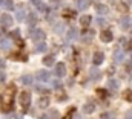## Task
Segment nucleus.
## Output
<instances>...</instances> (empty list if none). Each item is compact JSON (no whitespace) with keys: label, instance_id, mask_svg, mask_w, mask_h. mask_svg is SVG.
<instances>
[{"label":"nucleus","instance_id":"nucleus-27","mask_svg":"<svg viewBox=\"0 0 132 119\" xmlns=\"http://www.w3.org/2000/svg\"><path fill=\"white\" fill-rule=\"evenodd\" d=\"M63 17H65L66 20H74V18H75V11L66 9V11H65V14H63Z\"/></svg>","mask_w":132,"mask_h":119},{"label":"nucleus","instance_id":"nucleus-17","mask_svg":"<svg viewBox=\"0 0 132 119\" xmlns=\"http://www.w3.org/2000/svg\"><path fill=\"white\" fill-rule=\"evenodd\" d=\"M66 38L68 40H77L78 38V31L75 28H69L68 32H66Z\"/></svg>","mask_w":132,"mask_h":119},{"label":"nucleus","instance_id":"nucleus-49","mask_svg":"<svg viewBox=\"0 0 132 119\" xmlns=\"http://www.w3.org/2000/svg\"><path fill=\"white\" fill-rule=\"evenodd\" d=\"M131 60H132V58H131Z\"/></svg>","mask_w":132,"mask_h":119},{"label":"nucleus","instance_id":"nucleus-47","mask_svg":"<svg viewBox=\"0 0 132 119\" xmlns=\"http://www.w3.org/2000/svg\"><path fill=\"white\" fill-rule=\"evenodd\" d=\"M126 2H128V3H132V0H126Z\"/></svg>","mask_w":132,"mask_h":119},{"label":"nucleus","instance_id":"nucleus-4","mask_svg":"<svg viewBox=\"0 0 132 119\" xmlns=\"http://www.w3.org/2000/svg\"><path fill=\"white\" fill-rule=\"evenodd\" d=\"M54 73H55V76H59V78H63L66 76V64L65 63H55V66H54Z\"/></svg>","mask_w":132,"mask_h":119},{"label":"nucleus","instance_id":"nucleus-6","mask_svg":"<svg viewBox=\"0 0 132 119\" xmlns=\"http://www.w3.org/2000/svg\"><path fill=\"white\" fill-rule=\"evenodd\" d=\"M35 78H37L40 83H46V81L51 80V73H49L48 70H38V72L35 73Z\"/></svg>","mask_w":132,"mask_h":119},{"label":"nucleus","instance_id":"nucleus-29","mask_svg":"<svg viewBox=\"0 0 132 119\" xmlns=\"http://www.w3.org/2000/svg\"><path fill=\"white\" fill-rule=\"evenodd\" d=\"M100 119H117V118H115L114 112H104V113L100 115Z\"/></svg>","mask_w":132,"mask_h":119},{"label":"nucleus","instance_id":"nucleus-5","mask_svg":"<svg viewBox=\"0 0 132 119\" xmlns=\"http://www.w3.org/2000/svg\"><path fill=\"white\" fill-rule=\"evenodd\" d=\"M89 76H91V81H100L103 73L100 72V69H97V66H94L89 69Z\"/></svg>","mask_w":132,"mask_h":119},{"label":"nucleus","instance_id":"nucleus-1","mask_svg":"<svg viewBox=\"0 0 132 119\" xmlns=\"http://www.w3.org/2000/svg\"><path fill=\"white\" fill-rule=\"evenodd\" d=\"M15 84H9V87L5 90V93H0V110L5 113H9L14 108V98H15Z\"/></svg>","mask_w":132,"mask_h":119},{"label":"nucleus","instance_id":"nucleus-14","mask_svg":"<svg viewBox=\"0 0 132 119\" xmlns=\"http://www.w3.org/2000/svg\"><path fill=\"white\" fill-rule=\"evenodd\" d=\"M46 51H48V44L45 41H38L35 44V47H34V52L35 54H42V52H46Z\"/></svg>","mask_w":132,"mask_h":119},{"label":"nucleus","instance_id":"nucleus-7","mask_svg":"<svg viewBox=\"0 0 132 119\" xmlns=\"http://www.w3.org/2000/svg\"><path fill=\"white\" fill-rule=\"evenodd\" d=\"M100 40H101L103 43H111V41L114 40V34H112L109 29L101 31V34H100Z\"/></svg>","mask_w":132,"mask_h":119},{"label":"nucleus","instance_id":"nucleus-33","mask_svg":"<svg viewBox=\"0 0 132 119\" xmlns=\"http://www.w3.org/2000/svg\"><path fill=\"white\" fill-rule=\"evenodd\" d=\"M75 112H77V108H75V107H71V108L68 110V113H66L62 119H72V116L75 115Z\"/></svg>","mask_w":132,"mask_h":119},{"label":"nucleus","instance_id":"nucleus-25","mask_svg":"<svg viewBox=\"0 0 132 119\" xmlns=\"http://www.w3.org/2000/svg\"><path fill=\"white\" fill-rule=\"evenodd\" d=\"M54 32H55V34H63V32H65V25H63L62 22L54 23Z\"/></svg>","mask_w":132,"mask_h":119},{"label":"nucleus","instance_id":"nucleus-35","mask_svg":"<svg viewBox=\"0 0 132 119\" xmlns=\"http://www.w3.org/2000/svg\"><path fill=\"white\" fill-rule=\"evenodd\" d=\"M108 6H104V5H97V12L98 14H108Z\"/></svg>","mask_w":132,"mask_h":119},{"label":"nucleus","instance_id":"nucleus-30","mask_svg":"<svg viewBox=\"0 0 132 119\" xmlns=\"http://www.w3.org/2000/svg\"><path fill=\"white\" fill-rule=\"evenodd\" d=\"M8 37H9L11 40H14V41H17V40H20V31H19V29H17V31H11Z\"/></svg>","mask_w":132,"mask_h":119},{"label":"nucleus","instance_id":"nucleus-2","mask_svg":"<svg viewBox=\"0 0 132 119\" xmlns=\"http://www.w3.org/2000/svg\"><path fill=\"white\" fill-rule=\"evenodd\" d=\"M19 102L22 105L23 113H26L29 110V107H31V93L29 92H22L20 96H19Z\"/></svg>","mask_w":132,"mask_h":119},{"label":"nucleus","instance_id":"nucleus-41","mask_svg":"<svg viewBox=\"0 0 132 119\" xmlns=\"http://www.w3.org/2000/svg\"><path fill=\"white\" fill-rule=\"evenodd\" d=\"M131 70H132V60L126 64V72H131Z\"/></svg>","mask_w":132,"mask_h":119},{"label":"nucleus","instance_id":"nucleus-31","mask_svg":"<svg viewBox=\"0 0 132 119\" xmlns=\"http://www.w3.org/2000/svg\"><path fill=\"white\" fill-rule=\"evenodd\" d=\"M35 90H37L40 95H42V93H43V95H46V93H51V90L46 89V87H45V86H42V84H37V86H35Z\"/></svg>","mask_w":132,"mask_h":119},{"label":"nucleus","instance_id":"nucleus-21","mask_svg":"<svg viewBox=\"0 0 132 119\" xmlns=\"http://www.w3.org/2000/svg\"><path fill=\"white\" fill-rule=\"evenodd\" d=\"M120 25H121L123 29H128V28H131L132 26V20L129 18V17H123V18L120 20Z\"/></svg>","mask_w":132,"mask_h":119},{"label":"nucleus","instance_id":"nucleus-36","mask_svg":"<svg viewBox=\"0 0 132 119\" xmlns=\"http://www.w3.org/2000/svg\"><path fill=\"white\" fill-rule=\"evenodd\" d=\"M37 9L42 11V12H48V6H46L45 3H38V5H37Z\"/></svg>","mask_w":132,"mask_h":119},{"label":"nucleus","instance_id":"nucleus-19","mask_svg":"<svg viewBox=\"0 0 132 119\" xmlns=\"http://www.w3.org/2000/svg\"><path fill=\"white\" fill-rule=\"evenodd\" d=\"M26 22H28V26L29 28H34L35 25H37V22H38V18H37V15L35 14H28V17H26Z\"/></svg>","mask_w":132,"mask_h":119},{"label":"nucleus","instance_id":"nucleus-48","mask_svg":"<svg viewBox=\"0 0 132 119\" xmlns=\"http://www.w3.org/2000/svg\"><path fill=\"white\" fill-rule=\"evenodd\" d=\"M0 3H5V0H0Z\"/></svg>","mask_w":132,"mask_h":119},{"label":"nucleus","instance_id":"nucleus-46","mask_svg":"<svg viewBox=\"0 0 132 119\" xmlns=\"http://www.w3.org/2000/svg\"><path fill=\"white\" fill-rule=\"evenodd\" d=\"M38 119H49V116H48V115H42Z\"/></svg>","mask_w":132,"mask_h":119},{"label":"nucleus","instance_id":"nucleus-28","mask_svg":"<svg viewBox=\"0 0 132 119\" xmlns=\"http://www.w3.org/2000/svg\"><path fill=\"white\" fill-rule=\"evenodd\" d=\"M123 99L128 101V102H132V90L131 89H126L123 92Z\"/></svg>","mask_w":132,"mask_h":119},{"label":"nucleus","instance_id":"nucleus-3","mask_svg":"<svg viewBox=\"0 0 132 119\" xmlns=\"http://www.w3.org/2000/svg\"><path fill=\"white\" fill-rule=\"evenodd\" d=\"M28 35H29V38L35 41V43H38V41H43L45 38H46V34H45V31L43 29H38V28H31L29 32H28Z\"/></svg>","mask_w":132,"mask_h":119},{"label":"nucleus","instance_id":"nucleus-24","mask_svg":"<svg viewBox=\"0 0 132 119\" xmlns=\"http://www.w3.org/2000/svg\"><path fill=\"white\" fill-rule=\"evenodd\" d=\"M11 60H14V61H28L26 55H23V54H19V52L12 54V55H11Z\"/></svg>","mask_w":132,"mask_h":119},{"label":"nucleus","instance_id":"nucleus-37","mask_svg":"<svg viewBox=\"0 0 132 119\" xmlns=\"http://www.w3.org/2000/svg\"><path fill=\"white\" fill-rule=\"evenodd\" d=\"M97 23H98V26H101V28H103V26H106V25H108V22H106V20H104V18H103V17H100L98 20H97Z\"/></svg>","mask_w":132,"mask_h":119},{"label":"nucleus","instance_id":"nucleus-9","mask_svg":"<svg viewBox=\"0 0 132 119\" xmlns=\"http://www.w3.org/2000/svg\"><path fill=\"white\" fill-rule=\"evenodd\" d=\"M95 107H97V105H95V102H94V101H88V102L83 105V108H81V110H83V113H85V115H91V113H94V112H95Z\"/></svg>","mask_w":132,"mask_h":119},{"label":"nucleus","instance_id":"nucleus-16","mask_svg":"<svg viewBox=\"0 0 132 119\" xmlns=\"http://www.w3.org/2000/svg\"><path fill=\"white\" fill-rule=\"evenodd\" d=\"M91 22H92V17L91 15H81L80 17V25L83 28H89L91 26Z\"/></svg>","mask_w":132,"mask_h":119},{"label":"nucleus","instance_id":"nucleus-13","mask_svg":"<svg viewBox=\"0 0 132 119\" xmlns=\"http://www.w3.org/2000/svg\"><path fill=\"white\" fill-rule=\"evenodd\" d=\"M123 60H125V52H121L120 47L117 46V47L114 49V61H115V63H121Z\"/></svg>","mask_w":132,"mask_h":119},{"label":"nucleus","instance_id":"nucleus-39","mask_svg":"<svg viewBox=\"0 0 132 119\" xmlns=\"http://www.w3.org/2000/svg\"><path fill=\"white\" fill-rule=\"evenodd\" d=\"M125 49H126V51H131V52H132V40H128V43L125 44Z\"/></svg>","mask_w":132,"mask_h":119},{"label":"nucleus","instance_id":"nucleus-43","mask_svg":"<svg viewBox=\"0 0 132 119\" xmlns=\"http://www.w3.org/2000/svg\"><path fill=\"white\" fill-rule=\"evenodd\" d=\"M120 43H121V44H123V46H125V44H126V43H128V40H126V38H125V37H121V38H120Z\"/></svg>","mask_w":132,"mask_h":119},{"label":"nucleus","instance_id":"nucleus-32","mask_svg":"<svg viewBox=\"0 0 132 119\" xmlns=\"http://www.w3.org/2000/svg\"><path fill=\"white\" fill-rule=\"evenodd\" d=\"M48 116H49V119H60V113H59V110L52 108V110H49Z\"/></svg>","mask_w":132,"mask_h":119},{"label":"nucleus","instance_id":"nucleus-10","mask_svg":"<svg viewBox=\"0 0 132 119\" xmlns=\"http://www.w3.org/2000/svg\"><path fill=\"white\" fill-rule=\"evenodd\" d=\"M118 89H120V83L117 80H109L108 81V90L111 92V95H114Z\"/></svg>","mask_w":132,"mask_h":119},{"label":"nucleus","instance_id":"nucleus-34","mask_svg":"<svg viewBox=\"0 0 132 119\" xmlns=\"http://www.w3.org/2000/svg\"><path fill=\"white\" fill-rule=\"evenodd\" d=\"M5 9H8V11H12V9H15L14 8V3H12V0H5Z\"/></svg>","mask_w":132,"mask_h":119},{"label":"nucleus","instance_id":"nucleus-12","mask_svg":"<svg viewBox=\"0 0 132 119\" xmlns=\"http://www.w3.org/2000/svg\"><path fill=\"white\" fill-rule=\"evenodd\" d=\"M20 83H22L23 86H31V84L34 83V76L29 75V73H25V75L20 76Z\"/></svg>","mask_w":132,"mask_h":119},{"label":"nucleus","instance_id":"nucleus-18","mask_svg":"<svg viewBox=\"0 0 132 119\" xmlns=\"http://www.w3.org/2000/svg\"><path fill=\"white\" fill-rule=\"evenodd\" d=\"M42 63H43L46 67H52L54 63H55V57H54V55H46L45 58L42 60Z\"/></svg>","mask_w":132,"mask_h":119},{"label":"nucleus","instance_id":"nucleus-8","mask_svg":"<svg viewBox=\"0 0 132 119\" xmlns=\"http://www.w3.org/2000/svg\"><path fill=\"white\" fill-rule=\"evenodd\" d=\"M103 61H104V54H103L101 51L94 52V55H92V63H94V66H100V64H103Z\"/></svg>","mask_w":132,"mask_h":119},{"label":"nucleus","instance_id":"nucleus-42","mask_svg":"<svg viewBox=\"0 0 132 119\" xmlns=\"http://www.w3.org/2000/svg\"><path fill=\"white\" fill-rule=\"evenodd\" d=\"M125 119H132V112H128V113L125 115Z\"/></svg>","mask_w":132,"mask_h":119},{"label":"nucleus","instance_id":"nucleus-40","mask_svg":"<svg viewBox=\"0 0 132 119\" xmlns=\"http://www.w3.org/2000/svg\"><path fill=\"white\" fill-rule=\"evenodd\" d=\"M5 80H6V75H5V72L2 70V72H0V83H3Z\"/></svg>","mask_w":132,"mask_h":119},{"label":"nucleus","instance_id":"nucleus-15","mask_svg":"<svg viewBox=\"0 0 132 119\" xmlns=\"http://www.w3.org/2000/svg\"><path fill=\"white\" fill-rule=\"evenodd\" d=\"M0 20H2V25H3V26H6V28H8V26H11V25L14 23V20H12V17H11L9 14H3V15L0 17Z\"/></svg>","mask_w":132,"mask_h":119},{"label":"nucleus","instance_id":"nucleus-26","mask_svg":"<svg viewBox=\"0 0 132 119\" xmlns=\"http://www.w3.org/2000/svg\"><path fill=\"white\" fill-rule=\"evenodd\" d=\"M0 47H2L3 51H8V49L11 47V41H9V38H2V43H0Z\"/></svg>","mask_w":132,"mask_h":119},{"label":"nucleus","instance_id":"nucleus-44","mask_svg":"<svg viewBox=\"0 0 132 119\" xmlns=\"http://www.w3.org/2000/svg\"><path fill=\"white\" fill-rule=\"evenodd\" d=\"M51 5L52 6H59V0H51Z\"/></svg>","mask_w":132,"mask_h":119},{"label":"nucleus","instance_id":"nucleus-22","mask_svg":"<svg viewBox=\"0 0 132 119\" xmlns=\"http://www.w3.org/2000/svg\"><path fill=\"white\" fill-rule=\"evenodd\" d=\"M26 12L23 11V9H19L17 11V14H15V18H17V22H26Z\"/></svg>","mask_w":132,"mask_h":119},{"label":"nucleus","instance_id":"nucleus-45","mask_svg":"<svg viewBox=\"0 0 132 119\" xmlns=\"http://www.w3.org/2000/svg\"><path fill=\"white\" fill-rule=\"evenodd\" d=\"M5 67V61L3 60H0V72H2V69Z\"/></svg>","mask_w":132,"mask_h":119},{"label":"nucleus","instance_id":"nucleus-23","mask_svg":"<svg viewBox=\"0 0 132 119\" xmlns=\"http://www.w3.org/2000/svg\"><path fill=\"white\" fill-rule=\"evenodd\" d=\"M95 92H97V95H98V98H100V99H106V98H108V96L111 95L108 89H97Z\"/></svg>","mask_w":132,"mask_h":119},{"label":"nucleus","instance_id":"nucleus-11","mask_svg":"<svg viewBox=\"0 0 132 119\" xmlns=\"http://www.w3.org/2000/svg\"><path fill=\"white\" fill-rule=\"evenodd\" d=\"M114 5L117 6V9L120 11V12H128L129 11V8H128V2H121V0H114Z\"/></svg>","mask_w":132,"mask_h":119},{"label":"nucleus","instance_id":"nucleus-38","mask_svg":"<svg viewBox=\"0 0 132 119\" xmlns=\"http://www.w3.org/2000/svg\"><path fill=\"white\" fill-rule=\"evenodd\" d=\"M52 86H54V89H60V87H62V83H60L59 80H54V81H52Z\"/></svg>","mask_w":132,"mask_h":119},{"label":"nucleus","instance_id":"nucleus-20","mask_svg":"<svg viewBox=\"0 0 132 119\" xmlns=\"http://www.w3.org/2000/svg\"><path fill=\"white\" fill-rule=\"evenodd\" d=\"M49 104H51V99H49L48 96H42V98L38 99V107H40V108H48Z\"/></svg>","mask_w":132,"mask_h":119}]
</instances>
